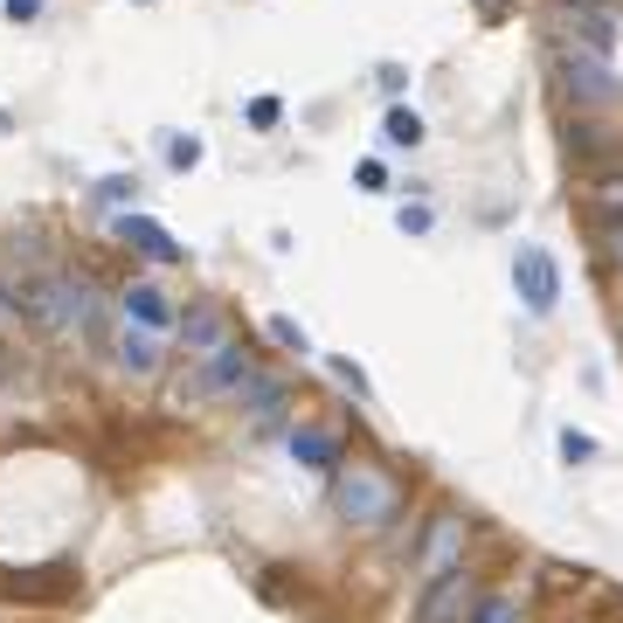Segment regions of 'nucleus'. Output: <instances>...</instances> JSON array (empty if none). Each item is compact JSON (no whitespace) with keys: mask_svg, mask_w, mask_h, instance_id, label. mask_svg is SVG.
Wrapping results in <instances>:
<instances>
[{"mask_svg":"<svg viewBox=\"0 0 623 623\" xmlns=\"http://www.w3.org/2000/svg\"><path fill=\"white\" fill-rule=\"evenodd\" d=\"M0 8H8V21H35V14H42V0H0Z\"/></svg>","mask_w":623,"mask_h":623,"instance_id":"27","label":"nucleus"},{"mask_svg":"<svg viewBox=\"0 0 623 623\" xmlns=\"http://www.w3.org/2000/svg\"><path fill=\"white\" fill-rule=\"evenodd\" d=\"M353 180H360V188H368V194H381V188H388V173H381V160H360V167H353Z\"/></svg>","mask_w":623,"mask_h":623,"instance_id":"23","label":"nucleus"},{"mask_svg":"<svg viewBox=\"0 0 623 623\" xmlns=\"http://www.w3.org/2000/svg\"><path fill=\"white\" fill-rule=\"evenodd\" d=\"M160 360H167V353H160V332L118 312V326H112V368L133 374V381H152V374H160Z\"/></svg>","mask_w":623,"mask_h":623,"instance_id":"6","label":"nucleus"},{"mask_svg":"<svg viewBox=\"0 0 623 623\" xmlns=\"http://www.w3.org/2000/svg\"><path fill=\"white\" fill-rule=\"evenodd\" d=\"M332 381H340V388H353V402H374V388H368V374H360L353 360H340V353H332Z\"/></svg>","mask_w":623,"mask_h":623,"instance_id":"16","label":"nucleus"},{"mask_svg":"<svg viewBox=\"0 0 623 623\" xmlns=\"http://www.w3.org/2000/svg\"><path fill=\"white\" fill-rule=\"evenodd\" d=\"M402 236H430V201H402Z\"/></svg>","mask_w":623,"mask_h":623,"instance_id":"18","label":"nucleus"},{"mask_svg":"<svg viewBox=\"0 0 623 623\" xmlns=\"http://www.w3.org/2000/svg\"><path fill=\"white\" fill-rule=\"evenodd\" d=\"M21 312H35L49 332H63V340H91L97 319H104V298L91 292V277L76 271H49V277H29L21 284Z\"/></svg>","mask_w":623,"mask_h":623,"instance_id":"1","label":"nucleus"},{"mask_svg":"<svg viewBox=\"0 0 623 623\" xmlns=\"http://www.w3.org/2000/svg\"><path fill=\"white\" fill-rule=\"evenodd\" d=\"M381 139H388V146H395V152H415V146H423V139H430V133H423V118H415V112H409V104H395V112H388V118H381Z\"/></svg>","mask_w":623,"mask_h":623,"instance_id":"14","label":"nucleus"},{"mask_svg":"<svg viewBox=\"0 0 623 623\" xmlns=\"http://www.w3.org/2000/svg\"><path fill=\"white\" fill-rule=\"evenodd\" d=\"M513 292H519V305H527L534 319H548V312L561 305V264L540 243H527L513 256Z\"/></svg>","mask_w":623,"mask_h":623,"instance_id":"4","label":"nucleus"},{"mask_svg":"<svg viewBox=\"0 0 623 623\" xmlns=\"http://www.w3.org/2000/svg\"><path fill=\"white\" fill-rule=\"evenodd\" d=\"M277 395H284L277 374H256V368H250V374L236 381V409H250V415H271V409H277Z\"/></svg>","mask_w":623,"mask_h":623,"instance_id":"13","label":"nucleus"},{"mask_svg":"<svg viewBox=\"0 0 623 623\" xmlns=\"http://www.w3.org/2000/svg\"><path fill=\"white\" fill-rule=\"evenodd\" d=\"M118 312H125V319H139V326H152V332L173 326V305H167L160 284H125V292H118Z\"/></svg>","mask_w":623,"mask_h":623,"instance_id":"10","label":"nucleus"},{"mask_svg":"<svg viewBox=\"0 0 623 623\" xmlns=\"http://www.w3.org/2000/svg\"><path fill=\"white\" fill-rule=\"evenodd\" d=\"M472 603H478V589H472V576H464V561H457V568H444V576H430V589L415 595V623H464Z\"/></svg>","mask_w":623,"mask_h":623,"instance_id":"5","label":"nucleus"},{"mask_svg":"<svg viewBox=\"0 0 623 623\" xmlns=\"http://www.w3.org/2000/svg\"><path fill=\"white\" fill-rule=\"evenodd\" d=\"M133 188H139V180H125V173H112V180H104L97 194H104V201H133Z\"/></svg>","mask_w":623,"mask_h":623,"instance_id":"26","label":"nucleus"},{"mask_svg":"<svg viewBox=\"0 0 623 623\" xmlns=\"http://www.w3.org/2000/svg\"><path fill=\"white\" fill-rule=\"evenodd\" d=\"M464 561V513H436L430 519V534H423V548H415V576H444V568Z\"/></svg>","mask_w":623,"mask_h":623,"instance_id":"8","label":"nucleus"},{"mask_svg":"<svg viewBox=\"0 0 623 623\" xmlns=\"http://www.w3.org/2000/svg\"><path fill=\"white\" fill-rule=\"evenodd\" d=\"M167 167H201V139H167Z\"/></svg>","mask_w":623,"mask_h":623,"instance_id":"22","label":"nucleus"},{"mask_svg":"<svg viewBox=\"0 0 623 623\" xmlns=\"http://www.w3.org/2000/svg\"><path fill=\"white\" fill-rule=\"evenodd\" d=\"M277 118H284V104H277V97H250V125H256V133H271Z\"/></svg>","mask_w":623,"mask_h":623,"instance_id":"21","label":"nucleus"},{"mask_svg":"<svg viewBox=\"0 0 623 623\" xmlns=\"http://www.w3.org/2000/svg\"><path fill=\"white\" fill-rule=\"evenodd\" d=\"M595 201H603L610 215H623V173H616V180H603V188H595Z\"/></svg>","mask_w":623,"mask_h":623,"instance_id":"25","label":"nucleus"},{"mask_svg":"<svg viewBox=\"0 0 623 623\" xmlns=\"http://www.w3.org/2000/svg\"><path fill=\"white\" fill-rule=\"evenodd\" d=\"M118 243L139 250V256H152V264H180V256H188V250L167 236V222H152V215H118Z\"/></svg>","mask_w":623,"mask_h":623,"instance_id":"9","label":"nucleus"},{"mask_svg":"<svg viewBox=\"0 0 623 623\" xmlns=\"http://www.w3.org/2000/svg\"><path fill=\"white\" fill-rule=\"evenodd\" d=\"M222 340H229V312L222 305H201V312L180 319V347H188V353H208V347H222Z\"/></svg>","mask_w":623,"mask_h":623,"instance_id":"11","label":"nucleus"},{"mask_svg":"<svg viewBox=\"0 0 623 623\" xmlns=\"http://www.w3.org/2000/svg\"><path fill=\"white\" fill-rule=\"evenodd\" d=\"M603 250H610V264H623V215L603 222Z\"/></svg>","mask_w":623,"mask_h":623,"instance_id":"24","label":"nucleus"},{"mask_svg":"<svg viewBox=\"0 0 623 623\" xmlns=\"http://www.w3.org/2000/svg\"><path fill=\"white\" fill-rule=\"evenodd\" d=\"M133 8H152V0H133Z\"/></svg>","mask_w":623,"mask_h":623,"instance_id":"28","label":"nucleus"},{"mask_svg":"<svg viewBox=\"0 0 623 623\" xmlns=\"http://www.w3.org/2000/svg\"><path fill=\"white\" fill-rule=\"evenodd\" d=\"M292 457L312 464V472H332L340 464V436L332 430H292Z\"/></svg>","mask_w":623,"mask_h":623,"instance_id":"12","label":"nucleus"},{"mask_svg":"<svg viewBox=\"0 0 623 623\" xmlns=\"http://www.w3.org/2000/svg\"><path fill=\"white\" fill-rule=\"evenodd\" d=\"M201 368L180 381V402H215V395H236V381L250 374V347H236V340H222V347H208V353H194Z\"/></svg>","mask_w":623,"mask_h":623,"instance_id":"3","label":"nucleus"},{"mask_svg":"<svg viewBox=\"0 0 623 623\" xmlns=\"http://www.w3.org/2000/svg\"><path fill=\"white\" fill-rule=\"evenodd\" d=\"M561 84H568V97H582V104H623V84L603 70V56H589V49H568V56H561Z\"/></svg>","mask_w":623,"mask_h":623,"instance_id":"7","label":"nucleus"},{"mask_svg":"<svg viewBox=\"0 0 623 623\" xmlns=\"http://www.w3.org/2000/svg\"><path fill=\"white\" fill-rule=\"evenodd\" d=\"M472 623H519V603H513V595H492V603H478Z\"/></svg>","mask_w":623,"mask_h":623,"instance_id":"19","label":"nucleus"},{"mask_svg":"<svg viewBox=\"0 0 623 623\" xmlns=\"http://www.w3.org/2000/svg\"><path fill=\"white\" fill-rule=\"evenodd\" d=\"M561 457H568V464H589V457H595V436H582V430H561Z\"/></svg>","mask_w":623,"mask_h":623,"instance_id":"20","label":"nucleus"},{"mask_svg":"<svg viewBox=\"0 0 623 623\" xmlns=\"http://www.w3.org/2000/svg\"><path fill=\"white\" fill-rule=\"evenodd\" d=\"M0 347H21V305L0 292Z\"/></svg>","mask_w":623,"mask_h":623,"instance_id":"17","label":"nucleus"},{"mask_svg":"<svg viewBox=\"0 0 623 623\" xmlns=\"http://www.w3.org/2000/svg\"><path fill=\"white\" fill-rule=\"evenodd\" d=\"M332 513L347 519V527H360V534H374V527H388V519L402 513V485L381 472V464H332Z\"/></svg>","mask_w":623,"mask_h":623,"instance_id":"2","label":"nucleus"},{"mask_svg":"<svg viewBox=\"0 0 623 623\" xmlns=\"http://www.w3.org/2000/svg\"><path fill=\"white\" fill-rule=\"evenodd\" d=\"M264 332H271V340H277L284 353H312V340H305V326H298V319H284V312H277V319H271Z\"/></svg>","mask_w":623,"mask_h":623,"instance_id":"15","label":"nucleus"}]
</instances>
